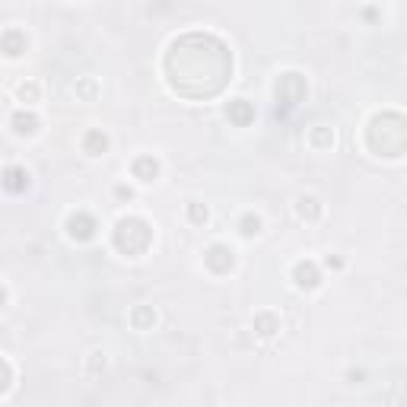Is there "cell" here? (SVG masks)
I'll list each match as a JSON object with an SVG mask.
<instances>
[{
    "mask_svg": "<svg viewBox=\"0 0 407 407\" xmlns=\"http://www.w3.org/2000/svg\"><path fill=\"white\" fill-rule=\"evenodd\" d=\"M166 73L175 92L188 99H207L226 86L232 73V58L220 38L191 32L172 42L166 54Z\"/></svg>",
    "mask_w": 407,
    "mask_h": 407,
    "instance_id": "cell-1",
    "label": "cell"
},
{
    "mask_svg": "<svg viewBox=\"0 0 407 407\" xmlns=\"http://www.w3.org/2000/svg\"><path fill=\"white\" fill-rule=\"evenodd\" d=\"M366 140L379 156H401L407 150V118H401L398 112L375 115L366 131Z\"/></svg>",
    "mask_w": 407,
    "mask_h": 407,
    "instance_id": "cell-2",
    "label": "cell"
},
{
    "mask_svg": "<svg viewBox=\"0 0 407 407\" xmlns=\"http://www.w3.org/2000/svg\"><path fill=\"white\" fill-rule=\"evenodd\" d=\"M150 239H153L150 223L140 220V217H124L115 226V245L121 248L124 255H140V251H147Z\"/></svg>",
    "mask_w": 407,
    "mask_h": 407,
    "instance_id": "cell-3",
    "label": "cell"
},
{
    "mask_svg": "<svg viewBox=\"0 0 407 407\" xmlns=\"http://www.w3.org/2000/svg\"><path fill=\"white\" fill-rule=\"evenodd\" d=\"M306 96V83H302L299 73H284L280 83H277V112H290L296 108Z\"/></svg>",
    "mask_w": 407,
    "mask_h": 407,
    "instance_id": "cell-4",
    "label": "cell"
},
{
    "mask_svg": "<svg viewBox=\"0 0 407 407\" xmlns=\"http://www.w3.org/2000/svg\"><path fill=\"white\" fill-rule=\"evenodd\" d=\"M67 230H71L73 239L86 242V239H92V236H96V220H92L89 213H73L71 220H67Z\"/></svg>",
    "mask_w": 407,
    "mask_h": 407,
    "instance_id": "cell-5",
    "label": "cell"
},
{
    "mask_svg": "<svg viewBox=\"0 0 407 407\" xmlns=\"http://www.w3.org/2000/svg\"><path fill=\"white\" fill-rule=\"evenodd\" d=\"M204 261H207V267L210 271H217V274H226L232 267V251L226 245H210L207 248V255H204Z\"/></svg>",
    "mask_w": 407,
    "mask_h": 407,
    "instance_id": "cell-6",
    "label": "cell"
},
{
    "mask_svg": "<svg viewBox=\"0 0 407 407\" xmlns=\"http://www.w3.org/2000/svg\"><path fill=\"white\" fill-rule=\"evenodd\" d=\"M226 118H230L232 124L245 127V124L255 121V108H251V102H245V99H232L230 106H226Z\"/></svg>",
    "mask_w": 407,
    "mask_h": 407,
    "instance_id": "cell-7",
    "label": "cell"
},
{
    "mask_svg": "<svg viewBox=\"0 0 407 407\" xmlns=\"http://www.w3.org/2000/svg\"><path fill=\"white\" fill-rule=\"evenodd\" d=\"M293 277H296V284L306 286V290L319 286V267L309 264V261H299V264H296V271H293Z\"/></svg>",
    "mask_w": 407,
    "mask_h": 407,
    "instance_id": "cell-8",
    "label": "cell"
},
{
    "mask_svg": "<svg viewBox=\"0 0 407 407\" xmlns=\"http://www.w3.org/2000/svg\"><path fill=\"white\" fill-rule=\"evenodd\" d=\"M3 185H7V191H23V188L29 185V172L26 169H19V166H10L7 169V178H3Z\"/></svg>",
    "mask_w": 407,
    "mask_h": 407,
    "instance_id": "cell-9",
    "label": "cell"
},
{
    "mask_svg": "<svg viewBox=\"0 0 407 407\" xmlns=\"http://www.w3.org/2000/svg\"><path fill=\"white\" fill-rule=\"evenodd\" d=\"M156 172H160V166H156V160H150V156H140V160L134 162V175L140 178V182H153Z\"/></svg>",
    "mask_w": 407,
    "mask_h": 407,
    "instance_id": "cell-10",
    "label": "cell"
},
{
    "mask_svg": "<svg viewBox=\"0 0 407 407\" xmlns=\"http://www.w3.org/2000/svg\"><path fill=\"white\" fill-rule=\"evenodd\" d=\"M108 147V137L102 131H89L86 134V140H83V150L89 153V156H99V153Z\"/></svg>",
    "mask_w": 407,
    "mask_h": 407,
    "instance_id": "cell-11",
    "label": "cell"
},
{
    "mask_svg": "<svg viewBox=\"0 0 407 407\" xmlns=\"http://www.w3.org/2000/svg\"><path fill=\"white\" fill-rule=\"evenodd\" d=\"M3 48H7V54H13V58H16L19 51H26V36H23V32H16V29H10L7 36H3Z\"/></svg>",
    "mask_w": 407,
    "mask_h": 407,
    "instance_id": "cell-12",
    "label": "cell"
},
{
    "mask_svg": "<svg viewBox=\"0 0 407 407\" xmlns=\"http://www.w3.org/2000/svg\"><path fill=\"white\" fill-rule=\"evenodd\" d=\"M13 127H16V134H32L38 127V121H36V115L16 112V115H13Z\"/></svg>",
    "mask_w": 407,
    "mask_h": 407,
    "instance_id": "cell-13",
    "label": "cell"
},
{
    "mask_svg": "<svg viewBox=\"0 0 407 407\" xmlns=\"http://www.w3.org/2000/svg\"><path fill=\"white\" fill-rule=\"evenodd\" d=\"M255 328L261 331V334H274V331H277L274 315H258V319H255Z\"/></svg>",
    "mask_w": 407,
    "mask_h": 407,
    "instance_id": "cell-14",
    "label": "cell"
},
{
    "mask_svg": "<svg viewBox=\"0 0 407 407\" xmlns=\"http://www.w3.org/2000/svg\"><path fill=\"white\" fill-rule=\"evenodd\" d=\"M299 213H302V217H309V220H315V217H319V204L312 201V197H302V201H299Z\"/></svg>",
    "mask_w": 407,
    "mask_h": 407,
    "instance_id": "cell-15",
    "label": "cell"
},
{
    "mask_svg": "<svg viewBox=\"0 0 407 407\" xmlns=\"http://www.w3.org/2000/svg\"><path fill=\"white\" fill-rule=\"evenodd\" d=\"M258 230H261V223H258V217H245V220H242V232H245V236H255Z\"/></svg>",
    "mask_w": 407,
    "mask_h": 407,
    "instance_id": "cell-16",
    "label": "cell"
},
{
    "mask_svg": "<svg viewBox=\"0 0 407 407\" xmlns=\"http://www.w3.org/2000/svg\"><path fill=\"white\" fill-rule=\"evenodd\" d=\"M134 321H137V328H147L153 321V315L147 309H137V312H134Z\"/></svg>",
    "mask_w": 407,
    "mask_h": 407,
    "instance_id": "cell-17",
    "label": "cell"
},
{
    "mask_svg": "<svg viewBox=\"0 0 407 407\" xmlns=\"http://www.w3.org/2000/svg\"><path fill=\"white\" fill-rule=\"evenodd\" d=\"M191 220L204 223V220H207V210H204V207H197V204H191Z\"/></svg>",
    "mask_w": 407,
    "mask_h": 407,
    "instance_id": "cell-18",
    "label": "cell"
},
{
    "mask_svg": "<svg viewBox=\"0 0 407 407\" xmlns=\"http://www.w3.org/2000/svg\"><path fill=\"white\" fill-rule=\"evenodd\" d=\"M19 96H23V99H29V102H32V99L38 96V89L32 86V83H29V86H23V89H19Z\"/></svg>",
    "mask_w": 407,
    "mask_h": 407,
    "instance_id": "cell-19",
    "label": "cell"
},
{
    "mask_svg": "<svg viewBox=\"0 0 407 407\" xmlns=\"http://www.w3.org/2000/svg\"><path fill=\"white\" fill-rule=\"evenodd\" d=\"M312 137H315V143H331L334 140V134H328V131H315Z\"/></svg>",
    "mask_w": 407,
    "mask_h": 407,
    "instance_id": "cell-20",
    "label": "cell"
}]
</instances>
